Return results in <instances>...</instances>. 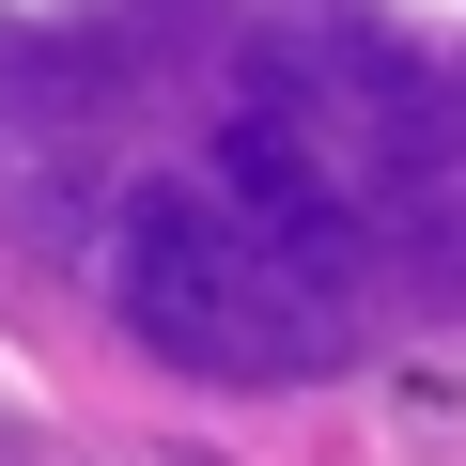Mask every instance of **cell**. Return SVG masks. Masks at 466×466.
I'll list each match as a JSON object with an SVG mask.
<instances>
[{
    "label": "cell",
    "mask_w": 466,
    "mask_h": 466,
    "mask_svg": "<svg viewBox=\"0 0 466 466\" xmlns=\"http://www.w3.org/2000/svg\"><path fill=\"white\" fill-rule=\"evenodd\" d=\"M109 311L171 373H265V265L218 187H125L109 202Z\"/></svg>",
    "instance_id": "1"
}]
</instances>
